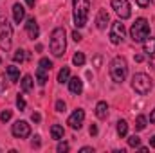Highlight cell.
<instances>
[{"label": "cell", "mask_w": 155, "mask_h": 153, "mask_svg": "<svg viewBox=\"0 0 155 153\" xmlns=\"http://www.w3.org/2000/svg\"><path fill=\"white\" fill-rule=\"evenodd\" d=\"M38 67H41V69H45V70H51L52 69V61L49 60V58H41L38 63Z\"/></svg>", "instance_id": "27"}, {"label": "cell", "mask_w": 155, "mask_h": 153, "mask_svg": "<svg viewBox=\"0 0 155 153\" xmlns=\"http://www.w3.org/2000/svg\"><path fill=\"white\" fill-rule=\"evenodd\" d=\"M31 119H33V122H36V124H38L40 121H41V115H40L38 112H35V114L31 115Z\"/></svg>", "instance_id": "34"}, {"label": "cell", "mask_w": 155, "mask_h": 153, "mask_svg": "<svg viewBox=\"0 0 155 153\" xmlns=\"http://www.w3.org/2000/svg\"><path fill=\"white\" fill-rule=\"evenodd\" d=\"M81 38H83V36H81L78 31H74V33H72V40H74V41H81Z\"/></svg>", "instance_id": "36"}, {"label": "cell", "mask_w": 155, "mask_h": 153, "mask_svg": "<svg viewBox=\"0 0 155 153\" xmlns=\"http://www.w3.org/2000/svg\"><path fill=\"white\" fill-rule=\"evenodd\" d=\"M47 81H49V70L38 67V70H36V83H38L40 86H43Z\"/></svg>", "instance_id": "18"}, {"label": "cell", "mask_w": 155, "mask_h": 153, "mask_svg": "<svg viewBox=\"0 0 155 153\" xmlns=\"http://www.w3.org/2000/svg\"><path fill=\"white\" fill-rule=\"evenodd\" d=\"M51 135H52L54 141H61L63 135H65L63 126H61V124H52V126H51Z\"/></svg>", "instance_id": "16"}, {"label": "cell", "mask_w": 155, "mask_h": 153, "mask_svg": "<svg viewBox=\"0 0 155 153\" xmlns=\"http://www.w3.org/2000/svg\"><path fill=\"white\" fill-rule=\"evenodd\" d=\"M143 50L148 54V56H152L155 54V38H146L143 41Z\"/></svg>", "instance_id": "19"}, {"label": "cell", "mask_w": 155, "mask_h": 153, "mask_svg": "<svg viewBox=\"0 0 155 153\" xmlns=\"http://www.w3.org/2000/svg\"><path fill=\"white\" fill-rule=\"evenodd\" d=\"M143 60H144V56H143V54H137V56H135V61H137V63H141Z\"/></svg>", "instance_id": "41"}, {"label": "cell", "mask_w": 155, "mask_h": 153, "mask_svg": "<svg viewBox=\"0 0 155 153\" xmlns=\"http://www.w3.org/2000/svg\"><path fill=\"white\" fill-rule=\"evenodd\" d=\"M126 133H128V122L124 119L117 121V135L123 139V137H126Z\"/></svg>", "instance_id": "21"}, {"label": "cell", "mask_w": 155, "mask_h": 153, "mask_svg": "<svg viewBox=\"0 0 155 153\" xmlns=\"http://www.w3.org/2000/svg\"><path fill=\"white\" fill-rule=\"evenodd\" d=\"M130 36H132L134 41L143 43L144 40L150 36V24H148V20L146 18H137L134 22L132 29H130Z\"/></svg>", "instance_id": "3"}, {"label": "cell", "mask_w": 155, "mask_h": 153, "mask_svg": "<svg viewBox=\"0 0 155 153\" xmlns=\"http://www.w3.org/2000/svg\"><path fill=\"white\" fill-rule=\"evenodd\" d=\"M56 150H58L60 153H63V151H69V144H67V142H60Z\"/></svg>", "instance_id": "31"}, {"label": "cell", "mask_w": 155, "mask_h": 153, "mask_svg": "<svg viewBox=\"0 0 155 153\" xmlns=\"http://www.w3.org/2000/svg\"><path fill=\"white\" fill-rule=\"evenodd\" d=\"M112 9L117 13V16H119L121 20H126V18H130V15H132L130 2H128V0H112Z\"/></svg>", "instance_id": "8"}, {"label": "cell", "mask_w": 155, "mask_h": 153, "mask_svg": "<svg viewBox=\"0 0 155 153\" xmlns=\"http://www.w3.org/2000/svg\"><path fill=\"white\" fill-rule=\"evenodd\" d=\"M65 36H67V33H65L63 27L52 29V33H51V41H49V47H51L52 56L61 58V56L65 54V49H67V38H65Z\"/></svg>", "instance_id": "1"}, {"label": "cell", "mask_w": 155, "mask_h": 153, "mask_svg": "<svg viewBox=\"0 0 155 153\" xmlns=\"http://www.w3.org/2000/svg\"><path fill=\"white\" fill-rule=\"evenodd\" d=\"M88 132H90V135H92V137H94V135H97V126H96V124H92Z\"/></svg>", "instance_id": "37"}, {"label": "cell", "mask_w": 155, "mask_h": 153, "mask_svg": "<svg viewBox=\"0 0 155 153\" xmlns=\"http://www.w3.org/2000/svg\"><path fill=\"white\" fill-rule=\"evenodd\" d=\"M132 86H134V90H135L139 96H146V94L152 90L153 83H152V77L148 76V74L137 72L135 76L132 77Z\"/></svg>", "instance_id": "5"}, {"label": "cell", "mask_w": 155, "mask_h": 153, "mask_svg": "<svg viewBox=\"0 0 155 153\" xmlns=\"http://www.w3.org/2000/svg\"><path fill=\"white\" fill-rule=\"evenodd\" d=\"M25 31H27V36L31 40H36L40 36V27H38V22L35 20V16L27 18V24H25Z\"/></svg>", "instance_id": "11"}, {"label": "cell", "mask_w": 155, "mask_h": 153, "mask_svg": "<svg viewBox=\"0 0 155 153\" xmlns=\"http://www.w3.org/2000/svg\"><path fill=\"white\" fill-rule=\"evenodd\" d=\"M13 60L16 61V63H22L24 60H25V50H22V49H18L15 54H13Z\"/></svg>", "instance_id": "26"}, {"label": "cell", "mask_w": 155, "mask_h": 153, "mask_svg": "<svg viewBox=\"0 0 155 153\" xmlns=\"http://www.w3.org/2000/svg\"><path fill=\"white\" fill-rule=\"evenodd\" d=\"M128 74V65H126V60L117 56L110 61V77L116 81V83H123L126 79Z\"/></svg>", "instance_id": "4"}, {"label": "cell", "mask_w": 155, "mask_h": 153, "mask_svg": "<svg viewBox=\"0 0 155 153\" xmlns=\"http://www.w3.org/2000/svg\"><path fill=\"white\" fill-rule=\"evenodd\" d=\"M7 81H9V79L5 76H0V94L7 90Z\"/></svg>", "instance_id": "30"}, {"label": "cell", "mask_w": 155, "mask_h": 153, "mask_svg": "<svg viewBox=\"0 0 155 153\" xmlns=\"http://www.w3.org/2000/svg\"><path fill=\"white\" fill-rule=\"evenodd\" d=\"M79 151L81 153H94V148H90V146H83Z\"/></svg>", "instance_id": "35"}, {"label": "cell", "mask_w": 155, "mask_h": 153, "mask_svg": "<svg viewBox=\"0 0 155 153\" xmlns=\"http://www.w3.org/2000/svg\"><path fill=\"white\" fill-rule=\"evenodd\" d=\"M33 85H35V81H33V77L29 76H24L22 77V81H20V86H22V90L24 92H31L33 90Z\"/></svg>", "instance_id": "20"}, {"label": "cell", "mask_w": 155, "mask_h": 153, "mask_svg": "<svg viewBox=\"0 0 155 153\" xmlns=\"http://www.w3.org/2000/svg\"><path fill=\"white\" fill-rule=\"evenodd\" d=\"M146 122H148V119H146L144 115H139V117L135 119V130H137V132H143V130L146 128Z\"/></svg>", "instance_id": "23"}, {"label": "cell", "mask_w": 155, "mask_h": 153, "mask_svg": "<svg viewBox=\"0 0 155 153\" xmlns=\"http://www.w3.org/2000/svg\"><path fill=\"white\" fill-rule=\"evenodd\" d=\"M150 67H153V69H155V54L150 56Z\"/></svg>", "instance_id": "39"}, {"label": "cell", "mask_w": 155, "mask_h": 153, "mask_svg": "<svg viewBox=\"0 0 155 153\" xmlns=\"http://www.w3.org/2000/svg\"><path fill=\"white\" fill-rule=\"evenodd\" d=\"M33 146H36V148L40 146V137H38V135L35 137V141H33Z\"/></svg>", "instance_id": "40"}, {"label": "cell", "mask_w": 155, "mask_h": 153, "mask_svg": "<svg viewBox=\"0 0 155 153\" xmlns=\"http://www.w3.org/2000/svg\"><path fill=\"white\" fill-rule=\"evenodd\" d=\"M139 144H141V139H139L135 133L128 137V146H130V148H139Z\"/></svg>", "instance_id": "25"}, {"label": "cell", "mask_w": 155, "mask_h": 153, "mask_svg": "<svg viewBox=\"0 0 155 153\" xmlns=\"http://www.w3.org/2000/svg\"><path fill=\"white\" fill-rule=\"evenodd\" d=\"M72 7H74V25L78 29H83L88 20L90 0H72Z\"/></svg>", "instance_id": "2"}, {"label": "cell", "mask_w": 155, "mask_h": 153, "mask_svg": "<svg viewBox=\"0 0 155 153\" xmlns=\"http://www.w3.org/2000/svg\"><path fill=\"white\" fill-rule=\"evenodd\" d=\"M108 22H110V16H108L107 9H101V11L97 13V16H96V25H97V29H99V31H105L107 25H108Z\"/></svg>", "instance_id": "12"}, {"label": "cell", "mask_w": 155, "mask_h": 153, "mask_svg": "<svg viewBox=\"0 0 155 153\" xmlns=\"http://www.w3.org/2000/svg\"><path fill=\"white\" fill-rule=\"evenodd\" d=\"M11 41H13V27H11V24L7 22L5 16H0V49L9 50Z\"/></svg>", "instance_id": "6"}, {"label": "cell", "mask_w": 155, "mask_h": 153, "mask_svg": "<svg viewBox=\"0 0 155 153\" xmlns=\"http://www.w3.org/2000/svg\"><path fill=\"white\" fill-rule=\"evenodd\" d=\"M150 2H152V0H135V4H137L139 7H148Z\"/></svg>", "instance_id": "33"}, {"label": "cell", "mask_w": 155, "mask_h": 153, "mask_svg": "<svg viewBox=\"0 0 155 153\" xmlns=\"http://www.w3.org/2000/svg\"><path fill=\"white\" fill-rule=\"evenodd\" d=\"M69 79H71V69H69V67H63V69L58 72V81L63 85V83H69Z\"/></svg>", "instance_id": "22"}, {"label": "cell", "mask_w": 155, "mask_h": 153, "mask_svg": "<svg viewBox=\"0 0 155 153\" xmlns=\"http://www.w3.org/2000/svg\"><path fill=\"white\" fill-rule=\"evenodd\" d=\"M5 74L9 76V81H11V83H16V81L20 79V70H18V67H13V65L5 67Z\"/></svg>", "instance_id": "17"}, {"label": "cell", "mask_w": 155, "mask_h": 153, "mask_svg": "<svg viewBox=\"0 0 155 153\" xmlns=\"http://www.w3.org/2000/svg\"><path fill=\"white\" fill-rule=\"evenodd\" d=\"M69 90L72 92V94H76V96H79L81 92H83V81L79 79V77H71L69 79Z\"/></svg>", "instance_id": "13"}, {"label": "cell", "mask_w": 155, "mask_h": 153, "mask_svg": "<svg viewBox=\"0 0 155 153\" xmlns=\"http://www.w3.org/2000/svg\"><path fill=\"white\" fill-rule=\"evenodd\" d=\"M16 106H18V110H20V112H24V110H25V106H27V103H25L24 96H20V94H18V97H16Z\"/></svg>", "instance_id": "28"}, {"label": "cell", "mask_w": 155, "mask_h": 153, "mask_svg": "<svg viewBox=\"0 0 155 153\" xmlns=\"http://www.w3.org/2000/svg\"><path fill=\"white\" fill-rule=\"evenodd\" d=\"M0 63H2V58H0Z\"/></svg>", "instance_id": "45"}, {"label": "cell", "mask_w": 155, "mask_h": 153, "mask_svg": "<svg viewBox=\"0 0 155 153\" xmlns=\"http://www.w3.org/2000/svg\"><path fill=\"white\" fill-rule=\"evenodd\" d=\"M153 4H155V0H153Z\"/></svg>", "instance_id": "46"}, {"label": "cell", "mask_w": 155, "mask_h": 153, "mask_svg": "<svg viewBox=\"0 0 155 153\" xmlns=\"http://www.w3.org/2000/svg\"><path fill=\"white\" fill-rule=\"evenodd\" d=\"M11 115H13L11 110H4V112L0 114V121H2V122H7V121L11 119Z\"/></svg>", "instance_id": "29"}, {"label": "cell", "mask_w": 155, "mask_h": 153, "mask_svg": "<svg viewBox=\"0 0 155 153\" xmlns=\"http://www.w3.org/2000/svg\"><path fill=\"white\" fill-rule=\"evenodd\" d=\"M72 63H74L76 67H83V65H85V54H83V52H76V54L72 56Z\"/></svg>", "instance_id": "24"}, {"label": "cell", "mask_w": 155, "mask_h": 153, "mask_svg": "<svg viewBox=\"0 0 155 153\" xmlns=\"http://www.w3.org/2000/svg\"><path fill=\"white\" fill-rule=\"evenodd\" d=\"M83 121H85V110H81V108H78L74 110L71 117L67 119V124L72 128V130H79L81 126H83Z\"/></svg>", "instance_id": "10"}, {"label": "cell", "mask_w": 155, "mask_h": 153, "mask_svg": "<svg viewBox=\"0 0 155 153\" xmlns=\"http://www.w3.org/2000/svg\"><path fill=\"white\" fill-rule=\"evenodd\" d=\"M11 133L16 137V139H27L31 135V124L27 121H16L11 128Z\"/></svg>", "instance_id": "7"}, {"label": "cell", "mask_w": 155, "mask_h": 153, "mask_svg": "<svg viewBox=\"0 0 155 153\" xmlns=\"http://www.w3.org/2000/svg\"><path fill=\"white\" fill-rule=\"evenodd\" d=\"M56 112H65V103L60 99V101H56Z\"/></svg>", "instance_id": "32"}, {"label": "cell", "mask_w": 155, "mask_h": 153, "mask_svg": "<svg viewBox=\"0 0 155 153\" xmlns=\"http://www.w3.org/2000/svg\"><path fill=\"white\" fill-rule=\"evenodd\" d=\"M150 122H152V124H155V108L152 110V114H150Z\"/></svg>", "instance_id": "38"}, {"label": "cell", "mask_w": 155, "mask_h": 153, "mask_svg": "<svg viewBox=\"0 0 155 153\" xmlns=\"http://www.w3.org/2000/svg\"><path fill=\"white\" fill-rule=\"evenodd\" d=\"M25 2H27L29 7H35V4H36V0H25Z\"/></svg>", "instance_id": "42"}, {"label": "cell", "mask_w": 155, "mask_h": 153, "mask_svg": "<svg viewBox=\"0 0 155 153\" xmlns=\"http://www.w3.org/2000/svg\"><path fill=\"white\" fill-rule=\"evenodd\" d=\"M108 38L110 41L117 45V43H121L123 38H124V24H121V20H117V22H112V27H110V34H108Z\"/></svg>", "instance_id": "9"}, {"label": "cell", "mask_w": 155, "mask_h": 153, "mask_svg": "<svg viewBox=\"0 0 155 153\" xmlns=\"http://www.w3.org/2000/svg\"><path fill=\"white\" fill-rule=\"evenodd\" d=\"M139 151L146 153V151H148V148H146V146H141V144H139Z\"/></svg>", "instance_id": "43"}, {"label": "cell", "mask_w": 155, "mask_h": 153, "mask_svg": "<svg viewBox=\"0 0 155 153\" xmlns=\"http://www.w3.org/2000/svg\"><path fill=\"white\" fill-rule=\"evenodd\" d=\"M96 117L97 119H107L108 117V105H107V101H99L96 105Z\"/></svg>", "instance_id": "15"}, {"label": "cell", "mask_w": 155, "mask_h": 153, "mask_svg": "<svg viewBox=\"0 0 155 153\" xmlns=\"http://www.w3.org/2000/svg\"><path fill=\"white\" fill-rule=\"evenodd\" d=\"M13 18H15L16 24H22V22H24V18H25V9H24V5H20V4H15V5H13Z\"/></svg>", "instance_id": "14"}, {"label": "cell", "mask_w": 155, "mask_h": 153, "mask_svg": "<svg viewBox=\"0 0 155 153\" xmlns=\"http://www.w3.org/2000/svg\"><path fill=\"white\" fill-rule=\"evenodd\" d=\"M150 146H152V148H155V135L150 139Z\"/></svg>", "instance_id": "44"}]
</instances>
